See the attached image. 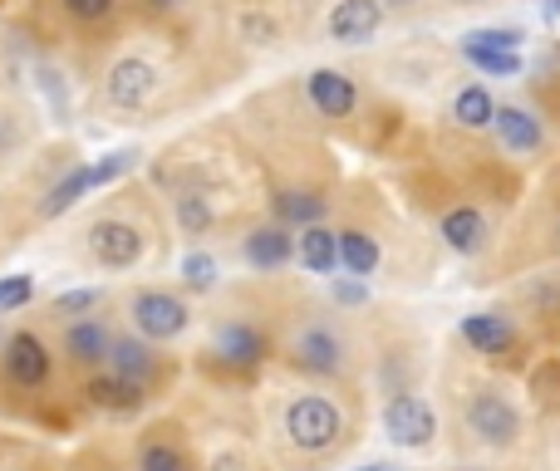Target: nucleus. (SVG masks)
<instances>
[{"instance_id": "obj_11", "label": "nucleus", "mask_w": 560, "mask_h": 471, "mask_svg": "<svg viewBox=\"0 0 560 471\" xmlns=\"http://www.w3.org/2000/svg\"><path fill=\"white\" fill-rule=\"evenodd\" d=\"M290 364H295L300 374H315V378L345 374V339H339V329H329L325 319L305 325L295 339H290Z\"/></svg>"}, {"instance_id": "obj_10", "label": "nucleus", "mask_w": 560, "mask_h": 471, "mask_svg": "<svg viewBox=\"0 0 560 471\" xmlns=\"http://www.w3.org/2000/svg\"><path fill=\"white\" fill-rule=\"evenodd\" d=\"M108 374L124 378V384H133L138 393L153 398L158 388H163L167 378V354L158 344H148V339L128 334L124 325L114 329V349H108Z\"/></svg>"}, {"instance_id": "obj_37", "label": "nucleus", "mask_w": 560, "mask_h": 471, "mask_svg": "<svg viewBox=\"0 0 560 471\" xmlns=\"http://www.w3.org/2000/svg\"><path fill=\"white\" fill-rule=\"evenodd\" d=\"M5 329H10V325H5V319H0V339H5Z\"/></svg>"}, {"instance_id": "obj_7", "label": "nucleus", "mask_w": 560, "mask_h": 471, "mask_svg": "<svg viewBox=\"0 0 560 471\" xmlns=\"http://www.w3.org/2000/svg\"><path fill=\"white\" fill-rule=\"evenodd\" d=\"M266 358H271V334L256 319L226 315L212 325V339H207V364L212 368H222L232 378H252Z\"/></svg>"}, {"instance_id": "obj_12", "label": "nucleus", "mask_w": 560, "mask_h": 471, "mask_svg": "<svg viewBox=\"0 0 560 471\" xmlns=\"http://www.w3.org/2000/svg\"><path fill=\"white\" fill-rule=\"evenodd\" d=\"M384 433L394 447H413V452L418 447H433L438 413L418 393H398V398H388V408H384Z\"/></svg>"}, {"instance_id": "obj_19", "label": "nucleus", "mask_w": 560, "mask_h": 471, "mask_svg": "<svg viewBox=\"0 0 560 471\" xmlns=\"http://www.w3.org/2000/svg\"><path fill=\"white\" fill-rule=\"evenodd\" d=\"M84 398H89L94 408H104V413H118V417H124V413H138V408L148 403V393H138L133 384L114 378L108 368H104V374H94V378H84Z\"/></svg>"}, {"instance_id": "obj_40", "label": "nucleus", "mask_w": 560, "mask_h": 471, "mask_svg": "<svg viewBox=\"0 0 560 471\" xmlns=\"http://www.w3.org/2000/svg\"><path fill=\"white\" fill-rule=\"evenodd\" d=\"M556 55H560V49H556Z\"/></svg>"}, {"instance_id": "obj_17", "label": "nucleus", "mask_w": 560, "mask_h": 471, "mask_svg": "<svg viewBox=\"0 0 560 471\" xmlns=\"http://www.w3.org/2000/svg\"><path fill=\"white\" fill-rule=\"evenodd\" d=\"M173 222L187 240H202L217 226V207L207 187H173Z\"/></svg>"}, {"instance_id": "obj_35", "label": "nucleus", "mask_w": 560, "mask_h": 471, "mask_svg": "<svg viewBox=\"0 0 560 471\" xmlns=\"http://www.w3.org/2000/svg\"><path fill=\"white\" fill-rule=\"evenodd\" d=\"M560 15V0H551V5H546V20H556Z\"/></svg>"}, {"instance_id": "obj_8", "label": "nucleus", "mask_w": 560, "mask_h": 471, "mask_svg": "<svg viewBox=\"0 0 560 471\" xmlns=\"http://www.w3.org/2000/svg\"><path fill=\"white\" fill-rule=\"evenodd\" d=\"M128 0H45L49 30L65 39H108L124 25Z\"/></svg>"}, {"instance_id": "obj_33", "label": "nucleus", "mask_w": 560, "mask_h": 471, "mask_svg": "<svg viewBox=\"0 0 560 471\" xmlns=\"http://www.w3.org/2000/svg\"><path fill=\"white\" fill-rule=\"evenodd\" d=\"M133 10H143L148 20H173L183 15V10H192V0H128Z\"/></svg>"}, {"instance_id": "obj_23", "label": "nucleus", "mask_w": 560, "mask_h": 471, "mask_svg": "<svg viewBox=\"0 0 560 471\" xmlns=\"http://www.w3.org/2000/svg\"><path fill=\"white\" fill-rule=\"evenodd\" d=\"M35 305H39V280L30 275V270H10V275H0V319H5V325L25 319Z\"/></svg>"}, {"instance_id": "obj_20", "label": "nucleus", "mask_w": 560, "mask_h": 471, "mask_svg": "<svg viewBox=\"0 0 560 471\" xmlns=\"http://www.w3.org/2000/svg\"><path fill=\"white\" fill-rule=\"evenodd\" d=\"M108 305V290L98 285H84V290H59V295H49L45 305L35 309L39 325H55V319H74V315H94V309Z\"/></svg>"}, {"instance_id": "obj_38", "label": "nucleus", "mask_w": 560, "mask_h": 471, "mask_svg": "<svg viewBox=\"0 0 560 471\" xmlns=\"http://www.w3.org/2000/svg\"><path fill=\"white\" fill-rule=\"evenodd\" d=\"M364 471H388V467H364Z\"/></svg>"}, {"instance_id": "obj_3", "label": "nucleus", "mask_w": 560, "mask_h": 471, "mask_svg": "<svg viewBox=\"0 0 560 471\" xmlns=\"http://www.w3.org/2000/svg\"><path fill=\"white\" fill-rule=\"evenodd\" d=\"M163 64L148 49H118L94 84V104L108 118H138L163 98Z\"/></svg>"}, {"instance_id": "obj_36", "label": "nucleus", "mask_w": 560, "mask_h": 471, "mask_svg": "<svg viewBox=\"0 0 560 471\" xmlns=\"http://www.w3.org/2000/svg\"><path fill=\"white\" fill-rule=\"evenodd\" d=\"M453 5H482V0H453Z\"/></svg>"}, {"instance_id": "obj_39", "label": "nucleus", "mask_w": 560, "mask_h": 471, "mask_svg": "<svg viewBox=\"0 0 560 471\" xmlns=\"http://www.w3.org/2000/svg\"><path fill=\"white\" fill-rule=\"evenodd\" d=\"M394 5H408V0H394Z\"/></svg>"}, {"instance_id": "obj_5", "label": "nucleus", "mask_w": 560, "mask_h": 471, "mask_svg": "<svg viewBox=\"0 0 560 471\" xmlns=\"http://www.w3.org/2000/svg\"><path fill=\"white\" fill-rule=\"evenodd\" d=\"M49 329V344L59 354V368H69L74 378H94L108 368V349H114V299L94 315H74V319H55Z\"/></svg>"}, {"instance_id": "obj_27", "label": "nucleus", "mask_w": 560, "mask_h": 471, "mask_svg": "<svg viewBox=\"0 0 560 471\" xmlns=\"http://www.w3.org/2000/svg\"><path fill=\"white\" fill-rule=\"evenodd\" d=\"M177 275H183V295L192 299V295H212L217 285H222V266H217V256L212 250H187L183 256V266H177Z\"/></svg>"}, {"instance_id": "obj_25", "label": "nucleus", "mask_w": 560, "mask_h": 471, "mask_svg": "<svg viewBox=\"0 0 560 471\" xmlns=\"http://www.w3.org/2000/svg\"><path fill=\"white\" fill-rule=\"evenodd\" d=\"M453 118H457V128H467V133H482V128L497 123V98L487 94V84H467L463 94L453 98Z\"/></svg>"}, {"instance_id": "obj_13", "label": "nucleus", "mask_w": 560, "mask_h": 471, "mask_svg": "<svg viewBox=\"0 0 560 471\" xmlns=\"http://www.w3.org/2000/svg\"><path fill=\"white\" fill-rule=\"evenodd\" d=\"M384 25V0H335L325 20V35L335 45H369Z\"/></svg>"}, {"instance_id": "obj_6", "label": "nucleus", "mask_w": 560, "mask_h": 471, "mask_svg": "<svg viewBox=\"0 0 560 471\" xmlns=\"http://www.w3.org/2000/svg\"><path fill=\"white\" fill-rule=\"evenodd\" d=\"M280 427H285V443L295 447L300 457H325L345 443V413H339V403L325 393L290 398L285 413H280Z\"/></svg>"}, {"instance_id": "obj_21", "label": "nucleus", "mask_w": 560, "mask_h": 471, "mask_svg": "<svg viewBox=\"0 0 560 471\" xmlns=\"http://www.w3.org/2000/svg\"><path fill=\"white\" fill-rule=\"evenodd\" d=\"M443 240L447 250H457V256H477L487 240V222L477 207H453V212L443 216Z\"/></svg>"}, {"instance_id": "obj_32", "label": "nucleus", "mask_w": 560, "mask_h": 471, "mask_svg": "<svg viewBox=\"0 0 560 471\" xmlns=\"http://www.w3.org/2000/svg\"><path fill=\"white\" fill-rule=\"evenodd\" d=\"M467 45H482V49H512V55H516L522 35H516V30H472V35H467Z\"/></svg>"}, {"instance_id": "obj_4", "label": "nucleus", "mask_w": 560, "mask_h": 471, "mask_svg": "<svg viewBox=\"0 0 560 471\" xmlns=\"http://www.w3.org/2000/svg\"><path fill=\"white\" fill-rule=\"evenodd\" d=\"M59 354L49 344V329L39 319H15L0 339V388L20 398H39L55 388Z\"/></svg>"}, {"instance_id": "obj_14", "label": "nucleus", "mask_w": 560, "mask_h": 471, "mask_svg": "<svg viewBox=\"0 0 560 471\" xmlns=\"http://www.w3.org/2000/svg\"><path fill=\"white\" fill-rule=\"evenodd\" d=\"M133 471H197V462H192V452H187V443L177 437V427L158 423L138 437Z\"/></svg>"}, {"instance_id": "obj_31", "label": "nucleus", "mask_w": 560, "mask_h": 471, "mask_svg": "<svg viewBox=\"0 0 560 471\" xmlns=\"http://www.w3.org/2000/svg\"><path fill=\"white\" fill-rule=\"evenodd\" d=\"M463 55L472 59V69H482V74H492V79L522 74V55H512V49H482V45H467L463 39Z\"/></svg>"}, {"instance_id": "obj_16", "label": "nucleus", "mask_w": 560, "mask_h": 471, "mask_svg": "<svg viewBox=\"0 0 560 471\" xmlns=\"http://www.w3.org/2000/svg\"><path fill=\"white\" fill-rule=\"evenodd\" d=\"M305 94H310V104H315L319 118H349L359 104L349 74H339V69H315V74L305 79Z\"/></svg>"}, {"instance_id": "obj_1", "label": "nucleus", "mask_w": 560, "mask_h": 471, "mask_svg": "<svg viewBox=\"0 0 560 471\" xmlns=\"http://www.w3.org/2000/svg\"><path fill=\"white\" fill-rule=\"evenodd\" d=\"M79 256H84L98 275H128V270L148 266V256H153V226L128 207V192L94 207V212L79 222Z\"/></svg>"}, {"instance_id": "obj_18", "label": "nucleus", "mask_w": 560, "mask_h": 471, "mask_svg": "<svg viewBox=\"0 0 560 471\" xmlns=\"http://www.w3.org/2000/svg\"><path fill=\"white\" fill-rule=\"evenodd\" d=\"M463 339L487 358H502V354H512L516 349V329H512V319L506 315H467L463 319Z\"/></svg>"}, {"instance_id": "obj_29", "label": "nucleus", "mask_w": 560, "mask_h": 471, "mask_svg": "<svg viewBox=\"0 0 560 471\" xmlns=\"http://www.w3.org/2000/svg\"><path fill=\"white\" fill-rule=\"evenodd\" d=\"M133 167H138V148H114L104 157H89V192H104V187L124 182Z\"/></svg>"}, {"instance_id": "obj_22", "label": "nucleus", "mask_w": 560, "mask_h": 471, "mask_svg": "<svg viewBox=\"0 0 560 471\" xmlns=\"http://www.w3.org/2000/svg\"><path fill=\"white\" fill-rule=\"evenodd\" d=\"M295 256L305 270H315V275H329V270L339 266V236L329 232V226H305V232L295 236Z\"/></svg>"}, {"instance_id": "obj_26", "label": "nucleus", "mask_w": 560, "mask_h": 471, "mask_svg": "<svg viewBox=\"0 0 560 471\" xmlns=\"http://www.w3.org/2000/svg\"><path fill=\"white\" fill-rule=\"evenodd\" d=\"M335 236H339V266H345L354 280L374 275L378 270V240L369 232H354V226H349V232H335Z\"/></svg>"}, {"instance_id": "obj_9", "label": "nucleus", "mask_w": 560, "mask_h": 471, "mask_svg": "<svg viewBox=\"0 0 560 471\" xmlns=\"http://www.w3.org/2000/svg\"><path fill=\"white\" fill-rule=\"evenodd\" d=\"M463 423H467V433L482 447H492V452H502V447H512L516 437H522V413H516V403L502 388H477L463 408Z\"/></svg>"}, {"instance_id": "obj_34", "label": "nucleus", "mask_w": 560, "mask_h": 471, "mask_svg": "<svg viewBox=\"0 0 560 471\" xmlns=\"http://www.w3.org/2000/svg\"><path fill=\"white\" fill-rule=\"evenodd\" d=\"M339 299H345V305H359V299H364V285H339Z\"/></svg>"}, {"instance_id": "obj_30", "label": "nucleus", "mask_w": 560, "mask_h": 471, "mask_svg": "<svg viewBox=\"0 0 560 471\" xmlns=\"http://www.w3.org/2000/svg\"><path fill=\"white\" fill-rule=\"evenodd\" d=\"M232 30H236V39H246V45H276L280 39V20L271 15V10H261V5H242L232 15Z\"/></svg>"}, {"instance_id": "obj_28", "label": "nucleus", "mask_w": 560, "mask_h": 471, "mask_svg": "<svg viewBox=\"0 0 560 471\" xmlns=\"http://www.w3.org/2000/svg\"><path fill=\"white\" fill-rule=\"evenodd\" d=\"M329 202L319 192H280L276 197V222L280 226H319Z\"/></svg>"}, {"instance_id": "obj_2", "label": "nucleus", "mask_w": 560, "mask_h": 471, "mask_svg": "<svg viewBox=\"0 0 560 471\" xmlns=\"http://www.w3.org/2000/svg\"><path fill=\"white\" fill-rule=\"evenodd\" d=\"M114 309L128 334L148 339V344H158V349L177 344V339L197 325L192 299L173 285H128V290H118Z\"/></svg>"}, {"instance_id": "obj_24", "label": "nucleus", "mask_w": 560, "mask_h": 471, "mask_svg": "<svg viewBox=\"0 0 560 471\" xmlns=\"http://www.w3.org/2000/svg\"><path fill=\"white\" fill-rule=\"evenodd\" d=\"M497 133H502V143L512 148V153H536L541 148V118L526 114V108H497Z\"/></svg>"}, {"instance_id": "obj_15", "label": "nucleus", "mask_w": 560, "mask_h": 471, "mask_svg": "<svg viewBox=\"0 0 560 471\" xmlns=\"http://www.w3.org/2000/svg\"><path fill=\"white\" fill-rule=\"evenodd\" d=\"M242 256L252 270H280L290 256H295V236H290V226H280V222L252 226V232L242 236Z\"/></svg>"}]
</instances>
